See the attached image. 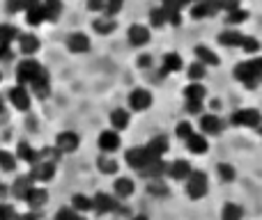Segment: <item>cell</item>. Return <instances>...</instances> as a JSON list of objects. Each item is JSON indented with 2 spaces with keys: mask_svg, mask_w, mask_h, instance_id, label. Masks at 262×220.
<instances>
[{
  "mask_svg": "<svg viewBox=\"0 0 262 220\" xmlns=\"http://www.w3.org/2000/svg\"><path fill=\"white\" fill-rule=\"evenodd\" d=\"M232 74H235V78L242 83V85H246L249 90H253V87H258V83L262 81V55L253 60H246V62H239L235 69H232Z\"/></svg>",
  "mask_w": 262,
  "mask_h": 220,
  "instance_id": "cell-1",
  "label": "cell"
},
{
  "mask_svg": "<svg viewBox=\"0 0 262 220\" xmlns=\"http://www.w3.org/2000/svg\"><path fill=\"white\" fill-rule=\"evenodd\" d=\"M207 193H209L207 175L200 170H193L189 177H186V195H189L191 200H203Z\"/></svg>",
  "mask_w": 262,
  "mask_h": 220,
  "instance_id": "cell-2",
  "label": "cell"
},
{
  "mask_svg": "<svg viewBox=\"0 0 262 220\" xmlns=\"http://www.w3.org/2000/svg\"><path fill=\"white\" fill-rule=\"evenodd\" d=\"M230 121L237 126H244V129H258L262 124V115H260V110H255V108H242V110L232 112Z\"/></svg>",
  "mask_w": 262,
  "mask_h": 220,
  "instance_id": "cell-3",
  "label": "cell"
},
{
  "mask_svg": "<svg viewBox=\"0 0 262 220\" xmlns=\"http://www.w3.org/2000/svg\"><path fill=\"white\" fill-rule=\"evenodd\" d=\"M41 71H44V67H41L37 60L28 58V60H23V62L16 67V78H18L21 83H28V85H30V83L35 81V78L39 76Z\"/></svg>",
  "mask_w": 262,
  "mask_h": 220,
  "instance_id": "cell-4",
  "label": "cell"
},
{
  "mask_svg": "<svg viewBox=\"0 0 262 220\" xmlns=\"http://www.w3.org/2000/svg\"><path fill=\"white\" fill-rule=\"evenodd\" d=\"M221 12V3L219 0H200V3H193L191 5V16L195 21H203V18H209L214 14Z\"/></svg>",
  "mask_w": 262,
  "mask_h": 220,
  "instance_id": "cell-5",
  "label": "cell"
},
{
  "mask_svg": "<svg viewBox=\"0 0 262 220\" xmlns=\"http://www.w3.org/2000/svg\"><path fill=\"white\" fill-rule=\"evenodd\" d=\"M124 158H127V165L138 172H143L145 167H147V163L152 161V156H149V152L145 147H131L129 152L124 154Z\"/></svg>",
  "mask_w": 262,
  "mask_h": 220,
  "instance_id": "cell-6",
  "label": "cell"
},
{
  "mask_svg": "<svg viewBox=\"0 0 262 220\" xmlns=\"http://www.w3.org/2000/svg\"><path fill=\"white\" fill-rule=\"evenodd\" d=\"M97 144H99V149L104 154H115L120 147H122V138H120L118 131L108 129V131H104V133H99V140H97Z\"/></svg>",
  "mask_w": 262,
  "mask_h": 220,
  "instance_id": "cell-7",
  "label": "cell"
},
{
  "mask_svg": "<svg viewBox=\"0 0 262 220\" xmlns=\"http://www.w3.org/2000/svg\"><path fill=\"white\" fill-rule=\"evenodd\" d=\"M152 101H154L152 94H149L145 87H136V90H131V94H129V108L136 110V112H143L152 106Z\"/></svg>",
  "mask_w": 262,
  "mask_h": 220,
  "instance_id": "cell-8",
  "label": "cell"
},
{
  "mask_svg": "<svg viewBox=\"0 0 262 220\" xmlns=\"http://www.w3.org/2000/svg\"><path fill=\"white\" fill-rule=\"evenodd\" d=\"M78 144H81V138H78V133H74V131H62V133L55 138V149H58L60 154L76 152Z\"/></svg>",
  "mask_w": 262,
  "mask_h": 220,
  "instance_id": "cell-9",
  "label": "cell"
},
{
  "mask_svg": "<svg viewBox=\"0 0 262 220\" xmlns=\"http://www.w3.org/2000/svg\"><path fill=\"white\" fill-rule=\"evenodd\" d=\"M120 202L115 195H108V193H97L95 198H92V209H95L97 213H113L118 211Z\"/></svg>",
  "mask_w": 262,
  "mask_h": 220,
  "instance_id": "cell-10",
  "label": "cell"
},
{
  "mask_svg": "<svg viewBox=\"0 0 262 220\" xmlns=\"http://www.w3.org/2000/svg\"><path fill=\"white\" fill-rule=\"evenodd\" d=\"M191 172H193L191 170V163L184 161V158H177V161H172V163H166V175L175 181H186V177H189Z\"/></svg>",
  "mask_w": 262,
  "mask_h": 220,
  "instance_id": "cell-11",
  "label": "cell"
},
{
  "mask_svg": "<svg viewBox=\"0 0 262 220\" xmlns=\"http://www.w3.org/2000/svg\"><path fill=\"white\" fill-rule=\"evenodd\" d=\"M53 175H55V163H51V161H39V158L32 163L30 177H32L35 181H51V179H53Z\"/></svg>",
  "mask_w": 262,
  "mask_h": 220,
  "instance_id": "cell-12",
  "label": "cell"
},
{
  "mask_svg": "<svg viewBox=\"0 0 262 220\" xmlns=\"http://www.w3.org/2000/svg\"><path fill=\"white\" fill-rule=\"evenodd\" d=\"M9 101H12V106L16 110L26 112L28 108H30V92H28L23 85H16V87L9 90Z\"/></svg>",
  "mask_w": 262,
  "mask_h": 220,
  "instance_id": "cell-13",
  "label": "cell"
},
{
  "mask_svg": "<svg viewBox=\"0 0 262 220\" xmlns=\"http://www.w3.org/2000/svg\"><path fill=\"white\" fill-rule=\"evenodd\" d=\"M67 48L72 53H88L90 51V37L85 32H72L67 37Z\"/></svg>",
  "mask_w": 262,
  "mask_h": 220,
  "instance_id": "cell-14",
  "label": "cell"
},
{
  "mask_svg": "<svg viewBox=\"0 0 262 220\" xmlns=\"http://www.w3.org/2000/svg\"><path fill=\"white\" fill-rule=\"evenodd\" d=\"M200 131L203 135H219L223 131V121L219 115H203L200 117Z\"/></svg>",
  "mask_w": 262,
  "mask_h": 220,
  "instance_id": "cell-15",
  "label": "cell"
},
{
  "mask_svg": "<svg viewBox=\"0 0 262 220\" xmlns=\"http://www.w3.org/2000/svg\"><path fill=\"white\" fill-rule=\"evenodd\" d=\"M127 37H129V44L136 46V48H138V46H145V44H149V28L136 23V26L129 28Z\"/></svg>",
  "mask_w": 262,
  "mask_h": 220,
  "instance_id": "cell-16",
  "label": "cell"
},
{
  "mask_svg": "<svg viewBox=\"0 0 262 220\" xmlns=\"http://www.w3.org/2000/svg\"><path fill=\"white\" fill-rule=\"evenodd\" d=\"M193 53H195V58H198V62L205 64V67H207V64H209V67H219V64H221V58H219V55L214 53L209 46H203V44L195 46Z\"/></svg>",
  "mask_w": 262,
  "mask_h": 220,
  "instance_id": "cell-17",
  "label": "cell"
},
{
  "mask_svg": "<svg viewBox=\"0 0 262 220\" xmlns=\"http://www.w3.org/2000/svg\"><path fill=\"white\" fill-rule=\"evenodd\" d=\"M113 190H115V198L127 200V198L134 195L136 184H134V179H129V177H118V179H115V184H113Z\"/></svg>",
  "mask_w": 262,
  "mask_h": 220,
  "instance_id": "cell-18",
  "label": "cell"
},
{
  "mask_svg": "<svg viewBox=\"0 0 262 220\" xmlns=\"http://www.w3.org/2000/svg\"><path fill=\"white\" fill-rule=\"evenodd\" d=\"M145 149L149 152L152 158H163V154L168 152V138L166 135H157V138H152L147 144H145Z\"/></svg>",
  "mask_w": 262,
  "mask_h": 220,
  "instance_id": "cell-19",
  "label": "cell"
},
{
  "mask_svg": "<svg viewBox=\"0 0 262 220\" xmlns=\"http://www.w3.org/2000/svg\"><path fill=\"white\" fill-rule=\"evenodd\" d=\"M23 200H26L30 207L39 209V207H44V204L49 202V193H46L44 188H39V186H32V188L26 193V198H23Z\"/></svg>",
  "mask_w": 262,
  "mask_h": 220,
  "instance_id": "cell-20",
  "label": "cell"
},
{
  "mask_svg": "<svg viewBox=\"0 0 262 220\" xmlns=\"http://www.w3.org/2000/svg\"><path fill=\"white\" fill-rule=\"evenodd\" d=\"M30 87H32V92H35L39 99H46V96H49V92H51V81H49V74H46V69L35 78V81L30 83Z\"/></svg>",
  "mask_w": 262,
  "mask_h": 220,
  "instance_id": "cell-21",
  "label": "cell"
},
{
  "mask_svg": "<svg viewBox=\"0 0 262 220\" xmlns=\"http://www.w3.org/2000/svg\"><path fill=\"white\" fill-rule=\"evenodd\" d=\"M186 149H189L191 154H205L209 149V142H207V135L203 133H193L189 140H186Z\"/></svg>",
  "mask_w": 262,
  "mask_h": 220,
  "instance_id": "cell-22",
  "label": "cell"
},
{
  "mask_svg": "<svg viewBox=\"0 0 262 220\" xmlns=\"http://www.w3.org/2000/svg\"><path fill=\"white\" fill-rule=\"evenodd\" d=\"M129 121H131V117H129V110H124V108H115L113 112H111V126H113V131H124L129 126Z\"/></svg>",
  "mask_w": 262,
  "mask_h": 220,
  "instance_id": "cell-23",
  "label": "cell"
},
{
  "mask_svg": "<svg viewBox=\"0 0 262 220\" xmlns=\"http://www.w3.org/2000/svg\"><path fill=\"white\" fill-rule=\"evenodd\" d=\"M140 175L149 177V179H161V177L166 175V163H163V158H152Z\"/></svg>",
  "mask_w": 262,
  "mask_h": 220,
  "instance_id": "cell-24",
  "label": "cell"
},
{
  "mask_svg": "<svg viewBox=\"0 0 262 220\" xmlns=\"http://www.w3.org/2000/svg\"><path fill=\"white\" fill-rule=\"evenodd\" d=\"M242 41H244V35L237 30H223L219 35V44L228 46V48H237V46H242Z\"/></svg>",
  "mask_w": 262,
  "mask_h": 220,
  "instance_id": "cell-25",
  "label": "cell"
},
{
  "mask_svg": "<svg viewBox=\"0 0 262 220\" xmlns=\"http://www.w3.org/2000/svg\"><path fill=\"white\" fill-rule=\"evenodd\" d=\"M184 67L182 62V55L180 53H166L163 55V67H161V74H175Z\"/></svg>",
  "mask_w": 262,
  "mask_h": 220,
  "instance_id": "cell-26",
  "label": "cell"
},
{
  "mask_svg": "<svg viewBox=\"0 0 262 220\" xmlns=\"http://www.w3.org/2000/svg\"><path fill=\"white\" fill-rule=\"evenodd\" d=\"M18 48L26 55H35L39 51V39L35 35H18Z\"/></svg>",
  "mask_w": 262,
  "mask_h": 220,
  "instance_id": "cell-27",
  "label": "cell"
},
{
  "mask_svg": "<svg viewBox=\"0 0 262 220\" xmlns=\"http://www.w3.org/2000/svg\"><path fill=\"white\" fill-rule=\"evenodd\" d=\"M41 7H44L46 21H58V16L62 14V0H41Z\"/></svg>",
  "mask_w": 262,
  "mask_h": 220,
  "instance_id": "cell-28",
  "label": "cell"
},
{
  "mask_svg": "<svg viewBox=\"0 0 262 220\" xmlns=\"http://www.w3.org/2000/svg\"><path fill=\"white\" fill-rule=\"evenodd\" d=\"M221 220H244V209L235 202H228L221 209Z\"/></svg>",
  "mask_w": 262,
  "mask_h": 220,
  "instance_id": "cell-29",
  "label": "cell"
},
{
  "mask_svg": "<svg viewBox=\"0 0 262 220\" xmlns=\"http://www.w3.org/2000/svg\"><path fill=\"white\" fill-rule=\"evenodd\" d=\"M184 96H186V101H205L207 90H205V85H200V83H191V85H186Z\"/></svg>",
  "mask_w": 262,
  "mask_h": 220,
  "instance_id": "cell-30",
  "label": "cell"
},
{
  "mask_svg": "<svg viewBox=\"0 0 262 220\" xmlns=\"http://www.w3.org/2000/svg\"><path fill=\"white\" fill-rule=\"evenodd\" d=\"M97 167H99L101 175H115L120 165H118V161H115V158H111L108 154H104V156L97 158Z\"/></svg>",
  "mask_w": 262,
  "mask_h": 220,
  "instance_id": "cell-31",
  "label": "cell"
},
{
  "mask_svg": "<svg viewBox=\"0 0 262 220\" xmlns=\"http://www.w3.org/2000/svg\"><path fill=\"white\" fill-rule=\"evenodd\" d=\"M92 28H95V32H99V35H111V32L118 28V23H115L113 16H104V18H97V21L92 23Z\"/></svg>",
  "mask_w": 262,
  "mask_h": 220,
  "instance_id": "cell-32",
  "label": "cell"
},
{
  "mask_svg": "<svg viewBox=\"0 0 262 220\" xmlns=\"http://www.w3.org/2000/svg\"><path fill=\"white\" fill-rule=\"evenodd\" d=\"M72 209L78 211V213L92 211V198H88V195H83V193H76L72 198Z\"/></svg>",
  "mask_w": 262,
  "mask_h": 220,
  "instance_id": "cell-33",
  "label": "cell"
},
{
  "mask_svg": "<svg viewBox=\"0 0 262 220\" xmlns=\"http://www.w3.org/2000/svg\"><path fill=\"white\" fill-rule=\"evenodd\" d=\"M16 158H21V161H26V163H35V161H37L35 147H30L28 142H18V147H16Z\"/></svg>",
  "mask_w": 262,
  "mask_h": 220,
  "instance_id": "cell-34",
  "label": "cell"
},
{
  "mask_svg": "<svg viewBox=\"0 0 262 220\" xmlns=\"http://www.w3.org/2000/svg\"><path fill=\"white\" fill-rule=\"evenodd\" d=\"M32 186H35V179H32L30 175H28V177H18L16 184H14V193H16L18 198H26V193L32 188Z\"/></svg>",
  "mask_w": 262,
  "mask_h": 220,
  "instance_id": "cell-35",
  "label": "cell"
},
{
  "mask_svg": "<svg viewBox=\"0 0 262 220\" xmlns=\"http://www.w3.org/2000/svg\"><path fill=\"white\" fill-rule=\"evenodd\" d=\"M186 76H189V81L191 83H198V81H203L205 76H207V67L205 64H200V62H193V64H189V69H186Z\"/></svg>",
  "mask_w": 262,
  "mask_h": 220,
  "instance_id": "cell-36",
  "label": "cell"
},
{
  "mask_svg": "<svg viewBox=\"0 0 262 220\" xmlns=\"http://www.w3.org/2000/svg\"><path fill=\"white\" fill-rule=\"evenodd\" d=\"M26 21L28 26H41V23L46 21V14H44V7H35V9H28L26 12Z\"/></svg>",
  "mask_w": 262,
  "mask_h": 220,
  "instance_id": "cell-37",
  "label": "cell"
},
{
  "mask_svg": "<svg viewBox=\"0 0 262 220\" xmlns=\"http://www.w3.org/2000/svg\"><path fill=\"white\" fill-rule=\"evenodd\" d=\"M219 177H221V181H226V184H232V181L237 179V170L235 165H230V163H219Z\"/></svg>",
  "mask_w": 262,
  "mask_h": 220,
  "instance_id": "cell-38",
  "label": "cell"
},
{
  "mask_svg": "<svg viewBox=\"0 0 262 220\" xmlns=\"http://www.w3.org/2000/svg\"><path fill=\"white\" fill-rule=\"evenodd\" d=\"M166 23H168L166 7H157V9H152V12H149V26H152V28H161V26H166Z\"/></svg>",
  "mask_w": 262,
  "mask_h": 220,
  "instance_id": "cell-39",
  "label": "cell"
},
{
  "mask_svg": "<svg viewBox=\"0 0 262 220\" xmlns=\"http://www.w3.org/2000/svg\"><path fill=\"white\" fill-rule=\"evenodd\" d=\"M14 167H16V156H14V154H9L7 149H0V170L12 172Z\"/></svg>",
  "mask_w": 262,
  "mask_h": 220,
  "instance_id": "cell-40",
  "label": "cell"
},
{
  "mask_svg": "<svg viewBox=\"0 0 262 220\" xmlns=\"http://www.w3.org/2000/svg\"><path fill=\"white\" fill-rule=\"evenodd\" d=\"M246 18H249V12L239 7V9H232V12H228L226 23H228V26H239V23H244Z\"/></svg>",
  "mask_w": 262,
  "mask_h": 220,
  "instance_id": "cell-41",
  "label": "cell"
},
{
  "mask_svg": "<svg viewBox=\"0 0 262 220\" xmlns=\"http://www.w3.org/2000/svg\"><path fill=\"white\" fill-rule=\"evenodd\" d=\"M193 133H195V131H193V126H191V121H180V124L175 126V135H177V138H182L184 142H186V140H189Z\"/></svg>",
  "mask_w": 262,
  "mask_h": 220,
  "instance_id": "cell-42",
  "label": "cell"
},
{
  "mask_svg": "<svg viewBox=\"0 0 262 220\" xmlns=\"http://www.w3.org/2000/svg\"><path fill=\"white\" fill-rule=\"evenodd\" d=\"M239 48L244 51L246 55H253V53H258V51H260V41L255 39V37H246L244 35V41H242Z\"/></svg>",
  "mask_w": 262,
  "mask_h": 220,
  "instance_id": "cell-43",
  "label": "cell"
},
{
  "mask_svg": "<svg viewBox=\"0 0 262 220\" xmlns=\"http://www.w3.org/2000/svg\"><path fill=\"white\" fill-rule=\"evenodd\" d=\"M147 193L154 195V198H163V195H168V188L166 184H161V179H152L147 186Z\"/></svg>",
  "mask_w": 262,
  "mask_h": 220,
  "instance_id": "cell-44",
  "label": "cell"
},
{
  "mask_svg": "<svg viewBox=\"0 0 262 220\" xmlns=\"http://www.w3.org/2000/svg\"><path fill=\"white\" fill-rule=\"evenodd\" d=\"M55 220H85V218H83V213H78V211H74L72 207H67V209H60Z\"/></svg>",
  "mask_w": 262,
  "mask_h": 220,
  "instance_id": "cell-45",
  "label": "cell"
},
{
  "mask_svg": "<svg viewBox=\"0 0 262 220\" xmlns=\"http://www.w3.org/2000/svg\"><path fill=\"white\" fill-rule=\"evenodd\" d=\"M122 7H124V0H106L104 12H106V16H115V14L122 12Z\"/></svg>",
  "mask_w": 262,
  "mask_h": 220,
  "instance_id": "cell-46",
  "label": "cell"
},
{
  "mask_svg": "<svg viewBox=\"0 0 262 220\" xmlns=\"http://www.w3.org/2000/svg\"><path fill=\"white\" fill-rule=\"evenodd\" d=\"M166 18H168V23H170V26H180V23H182V14H180V9H175V7H166Z\"/></svg>",
  "mask_w": 262,
  "mask_h": 220,
  "instance_id": "cell-47",
  "label": "cell"
},
{
  "mask_svg": "<svg viewBox=\"0 0 262 220\" xmlns=\"http://www.w3.org/2000/svg\"><path fill=\"white\" fill-rule=\"evenodd\" d=\"M0 220H16V211L12 204H0Z\"/></svg>",
  "mask_w": 262,
  "mask_h": 220,
  "instance_id": "cell-48",
  "label": "cell"
},
{
  "mask_svg": "<svg viewBox=\"0 0 262 220\" xmlns=\"http://www.w3.org/2000/svg\"><path fill=\"white\" fill-rule=\"evenodd\" d=\"M219 3H221V9H226V12H232V9L242 7V0H219Z\"/></svg>",
  "mask_w": 262,
  "mask_h": 220,
  "instance_id": "cell-49",
  "label": "cell"
},
{
  "mask_svg": "<svg viewBox=\"0 0 262 220\" xmlns=\"http://www.w3.org/2000/svg\"><path fill=\"white\" fill-rule=\"evenodd\" d=\"M203 110V101H186V112L189 115H198Z\"/></svg>",
  "mask_w": 262,
  "mask_h": 220,
  "instance_id": "cell-50",
  "label": "cell"
},
{
  "mask_svg": "<svg viewBox=\"0 0 262 220\" xmlns=\"http://www.w3.org/2000/svg\"><path fill=\"white\" fill-rule=\"evenodd\" d=\"M136 64H138L140 69H147V67H152V64H154V58H152V55H147V53H143Z\"/></svg>",
  "mask_w": 262,
  "mask_h": 220,
  "instance_id": "cell-51",
  "label": "cell"
},
{
  "mask_svg": "<svg viewBox=\"0 0 262 220\" xmlns=\"http://www.w3.org/2000/svg\"><path fill=\"white\" fill-rule=\"evenodd\" d=\"M5 7H7L9 14L21 12V9H23V0H7V5H5Z\"/></svg>",
  "mask_w": 262,
  "mask_h": 220,
  "instance_id": "cell-52",
  "label": "cell"
},
{
  "mask_svg": "<svg viewBox=\"0 0 262 220\" xmlns=\"http://www.w3.org/2000/svg\"><path fill=\"white\" fill-rule=\"evenodd\" d=\"M106 7V0H88V9L90 12H101Z\"/></svg>",
  "mask_w": 262,
  "mask_h": 220,
  "instance_id": "cell-53",
  "label": "cell"
},
{
  "mask_svg": "<svg viewBox=\"0 0 262 220\" xmlns=\"http://www.w3.org/2000/svg\"><path fill=\"white\" fill-rule=\"evenodd\" d=\"M41 5V0H23V9H35V7H39Z\"/></svg>",
  "mask_w": 262,
  "mask_h": 220,
  "instance_id": "cell-54",
  "label": "cell"
},
{
  "mask_svg": "<svg viewBox=\"0 0 262 220\" xmlns=\"http://www.w3.org/2000/svg\"><path fill=\"white\" fill-rule=\"evenodd\" d=\"M9 55H12V51H9V44H0V60H7Z\"/></svg>",
  "mask_w": 262,
  "mask_h": 220,
  "instance_id": "cell-55",
  "label": "cell"
},
{
  "mask_svg": "<svg viewBox=\"0 0 262 220\" xmlns=\"http://www.w3.org/2000/svg\"><path fill=\"white\" fill-rule=\"evenodd\" d=\"M18 220H37L35 213H28V216H23V218H18Z\"/></svg>",
  "mask_w": 262,
  "mask_h": 220,
  "instance_id": "cell-56",
  "label": "cell"
},
{
  "mask_svg": "<svg viewBox=\"0 0 262 220\" xmlns=\"http://www.w3.org/2000/svg\"><path fill=\"white\" fill-rule=\"evenodd\" d=\"M131 220H149V218H147V216H134Z\"/></svg>",
  "mask_w": 262,
  "mask_h": 220,
  "instance_id": "cell-57",
  "label": "cell"
},
{
  "mask_svg": "<svg viewBox=\"0 0 262 220\" xmlns=\"http://www.w3.org/2000/svg\"><path fill=\"white\" fill-rule=\"evenodd\" d=\"M0 112H3V99H0Z\"/></svg>",
  "mask_w": 262,
  "mask_h": 220,
  "instance_id": "cell-58",
  "label": "cell"
},
{
  "mask_svg": "<svg viewBox=\"0 0 262 220\" xmlns=\"http://www.w3.org/2000/svg\"><path fill=\"white\" fill-rule=\"evenodd\" d=\"M193 3H200V0H193Z\"/></svg>",
  "mask_w": 262,
  "mask_h": 220,
  "instance_id": "cell-59",
  "label": "cell"
},
{
  "mask_svg": "<svg viewBox=\"0 0 262 220\" xmlns=\"http://www.w3.org/2000/svg\"><path fill=\"white\" fill-rule=\"evenodd\" d=\"M0 81H3V76H0Z\"/></svg>",
  "mask_w": 262,
  "mask_h": 220,
  "instance_id": "cell-60",
  "label": "cell"
}]
</instances>
